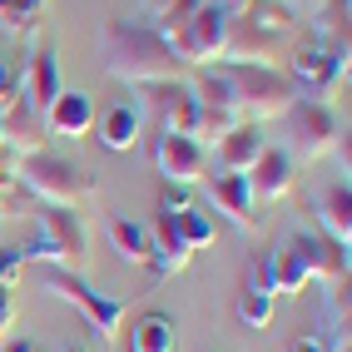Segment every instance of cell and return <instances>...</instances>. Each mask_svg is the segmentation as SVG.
I'll use <instances>...</instances> for the list:
<instances>
[{
	"label": "cell",
	"instance_id": "obj_1",
	"mask_svg": "<svg viewBox=\"0 0 352 352\" xmlns=\"http://www.w3.org/2000/svg\"><path fill=\"white\" fill-rule=\"evenodd\" d=\"M100 60L114 80L124 85H169L184 80V65L169 55V45L154 35V25L144 20H109L100 30Z\"/></svg>",
	"mask_w": 352,
	"mask_h": 352
},
{
	"label": "cell",
	"instance_id": "obj_2",
	"mask_svg": "<svg viewBox=\"0 0 352 352\" xmlns=\"http://www.w3.org/2000/svg\"><path fill=\"white\" fill-rule=\"evenodd\" d=\"M208 69H214L233 120H243V124L278 120V114H288V104L298 100V85L288 80V69H278V65H208Z\"/></svg>",
	"mask_w": 352,
	"mask_h": 352
},
{
	"label": "cell",
	"instance_id": "obj_3",
	"mask_svg": "<svg viewBox=\"0 0 352 352\" xmlns=\"http://www.w3.org/2000/svg\"><path fill=\"white\" fill-rule=\"evenodd\" d=\"M10 179H15V189H25L40 204H55V208H75V204H85L95 194V179H89L80 164H69L65 154H50V149L20 154L10 164Z\"/></svg>",
	"mask_w": 352,
	"mask_h": 352
},
{
	"label": "cell",
	"instance_id": "obj_4",
	"mask_svg": "<svg viewBox=\"0 0 352 352\" xmlns=\"http://www.w3.org/2000/svg\"><path fill=\"white\" fill-rule=\"evenodd\" d=\"M40 239L30 248H20L25 263H45V268H65V273H80L85 268V223L75 208H55V204H40Z\"/></svg>",
	"mask_w": 352,
	"mask_h": 352
},
{
	"label": "cell",
	"instance_id": "obj_5",
	"mask_svg": "<svg viewBox=\"0 0 352 352\" xmlns=\"http://www.w3.org/2000/svg\"><path fill=\"white\" fill-rule=\"evenodd\" d=\"M40 283H45V293L50 298H60V302H69L80 318H85V327L95 333L100 342H109V338H120V327H124V302L120 298H104V293H95L85 283V273H65V268H45L40 273Z\"/></svg>",
	"mask_w": 352,
	"mask_h": 352
},
{
	"label": "cell",
	"instance_id": "obj_6",
	"mask_svg": "<svg viewBox=\"0 0 352 352\" xmlns=\"http://www.w3.org/2000/svg\"><path fill=\"white\" fill-rule=\"evenodd\" d=\"M293 40H298V35H293ZM288 80L298 85V95L333 104V95L347 85V45H327V40H318V35L298 40V45H293V69H288Z\"/></svg>",
	"mask_w": 352,
	"mask_h": 352
},
{
	"label": "cell",
	"instance_id": "obj_7",
	"mask_svg": "<svg viewBox=\"0 0 352 352\" xmlns=\"http://www.w3.org/2000/svg\"><path fill=\"white\" fill-rule=\"evenodd\" d=\"M288 144L283 154L293 164H313L322 154H333V144L342 139V120H338V109L333 104H322V100H308V95H298L288 104Z\"/></svg>",
	"mask_w": 352,
	"mask_h": 352
},
{
	"label": "cell",
	"instance_id": "obj_8",
	"mask_svg": "<svg viewBox=\"0 0 352 352\" xmlns=\"http://www.w3.org/2000/svg\"><path fill=\"white\" fill-rule=\"evenodd\" d=\"M253 278H258L273 298H288V293L313 288V233L293 228L288 239L268 253V263H263V258L253 263Z\"/></svg>",
	"mask_w": 352,
	"mask_h": 352
},
{
	"label": "cell",
	"instance_id": "obj_9",
	"mask_svg": "<svg viewBox=\"0 0 352 352\" xmlns=\"http://www.w3.org/2000/svg\"><path fill=\"white\" fill-rule=\"evenodd\" d=\"M154 164L174 189H189V184H204V174H208V149L189 134H159Z\"/></svg>",
	"mask_w": 352,
	"mask_h": 352
},
{
	"label": "cell",
	"instance_id": "obj_10",
	"mask_svg": "<svg viewBox=\"0 0 352 352\" xmlns=\"http://www.w3.org/2000/svg\"><path fill=\"white\" fill-rule=\"evenodd\" d=\"M283 45H288V40L258 30L248 15H233V20H228V35H223V55H219V65H278Z\"/></svg>",
	"mask_w": 352,
	"mask_h": 352
},
{
	"label": "cell",
	"instance_id": "obj_11",
	"mask_svg": "<svg viewBox=\"0 0 352 352\" xmlns=\"http://www.w3.org/2000/svg\"><path fill=\"white\" fill-rule=\"evenodd\" d=\"M60 89H65V80H60V60H55V50H50V45H35L30 60H25V69H20V104L45 120V109L55 104Z\"/></svg>",
	"mask_w": 352,
	"mask_h": 352
},
{
	"label": "cell",
	"instance_id": "obj_12",
	"mask_svg": "<svg viewBox=\"0 0 352 352\" xmlns=\"http://www.w3.org/2000/svg\"><path fill=\"white\" fill-rule=\"evenodd\" d=\"M204 189H208V204H214L233 228H243V233L258 228V204H253V194H248V179H243V174L208 169V174H204Z\"/></svg>",
	"mask_w": 352,
	"mask_h": 352
},
{
	"label": "cell",
	"instance_id": "obj_13",
	"mask_svg": "<svg viewBox=\"0 0 352 352\" xmlns=\"http://www.w3.org/2000/svg\"><path fill=\"white\" fill-rule=\"evenodd\" d=\"M243 179H248V194H253V204L263 208V204H278V199H288V194H293L298 164H293L283 149H268V144H263L258 164H253V169H248Z\"/></svg>",
	"mask_w": 352,
	"mask_h": 352
},
{
	"label": "cell",
	"instance_id": "obj_14",
	"mask_svg": "<svg viewBox=\"0 0 352 352\" xmlns=\"http://www.w3.org/2000/svg\"><path fill=\"white\" fill-rule=\"evenodd\" d=\"M228 20H233V10H223L219 0H199V10L189 15V45H194V69H204V65H219V55H223V35H228Z\"/></svg>",
	"mask_w": 352,
	"mask_h": 352
},
{
	"label": "cell",
	"instance_id": "obj_15",
	"mask_svg": "<svg viewBox=\"0 0 352 352\" xmlns=\"http://www.w3.org/2000/svg\"><path fill=\"white\" fill-rule=\"evenodd\" d=\"M313 214H318L322 239H333L338 248H352V189H347V179L322 184L313 194Z\"/></svg>",
	"mask_w": 352,
	"mask_h": 352
},
{
	"label": "cell",
	"instance_id": "obj_16",
	"mask_svg": "<svg viewBox=\"0 0 352 352\" xmlns=\"http://www.w3.org/2000/svg\"><path fill=\"white\" fill-rule=\"evenodd\" d=\"M144 228H149V268L159 278H174V273H184V268L194 263V248L179 239V228H174V219L164 214V208H159Z\"/></svg>",
	"mask_w": 352,
	"mask_h": 352
},
{
	"label": "cell",
	"instance_id": "obj_17",
	"mask_svg": "<svg viewBox=\"0 0 352 352\" xmlns=\"http://www.w3.org/2000/svg\"><path fill=\"white\" fill-rule=\"evenodd\" d=\"M95 104H89V95H80V89H60L55 104L45 109V134H65V139H85L89 129H95Z\"/></svg>",
	"mask_w": 352,
	"mask_h": 352
},
{
	"label": "cell",
	"instance_id": "obj_18",
	"mask_svg": "<svg viewBox=\"0 0 352 352\" xmlns=\"http://www.w3.org/2000/svg\"><path fill=\"white\" fill-rule=\"evenodd\" d=\"M258 154H263V134H258V124H233L219 144H214V169L223 174H248Z\"/></svg>",
	"mask_w": 352,
	"mask_h": 352
},
{
	"label": "cell",
	"instance_id": "obj_19",
	"mask_svg": "<svg viewBox=\"0 0 352 352\" xmlns=\"http://www.w3.org/2000/svg\"><path fill=\"white\" fill-rule=\"evenodd\" d=\"M0 134H6V149H15V159H20V154H40V149H50L45 120H40V114H30L20 100H15L6 114H0Z\"/></svg>",
	"mask_w": 352,
	"mask_h": 352
},
{
	"label": "cell",
	"instance_id": "obj_20",
	"mask_svg": "<svg viewBox=\"0 0 352 352\" xmlns=\"http://www.w3.org/2000/svg\"><path fill=\"white\" fill-rule=\"evenodd\" d=\"M95 129H100V144H104V149L124 154V149L139 144V134H144V120H139V109H134V104H114V109H104V120H95Z\"/></svg>",
	"mask_w": 352,
	"mask_h": 352
},
{
	"label": "cell",
	"instance_id": "obj_21",
	"mask_svg": "<svg viewBox=\"0 0 352 352\" xmlns=\"http://www.w3.org/2000/svg\"><path fill=\"white\" fill-rule=\"evenodd\" d=\"M179 333L169 313H139L129 322V352H174Z\"/></svg>",
	"mask_w": 352,
	"mask_h": 352
},
{
	"label": "cell",
	"instance_id": "obj_22",
	"mask_svg": "<svg viewBox=\"0 0 352 352\" xmlns=\"http://www.w3.org/2000/svg\"><path fill=\"white\" fill-rule=\"evenodd\" d=\"M239 15H248L258 30H268V35H278V40H293L298 25H302V15L288 6V0H248Z\"/></svg>",
	"mask_w": 352,
	"mask_h": 352
},
{
	"label": "cell",
	"instance_id": "obj_23",
	"mask_svg": "<svg viewBox=\"0 0 352 352\" xmlns=\"http://www.w3.org/2000/svg\"><path fill=\"white\" fill-rule=\"evenodd\" d=\"M109 243H114V253L124 258V263H134V268H144L149 263V228L139 223V219H109Z\"/></svg>",
	"mask_w": 352,
	"mask_h": 352
},
{
	"label": "cell",
	"instance_id": "obj_24",
	"mask_svg": "<svg viewBox=\"0 0 352 352\" xmlns=\"http://www.w3.org/2000/svg\"><path fill=\"white\" fill-rule=\"evenodd\" d=\"M164 214L174 219V228H179V239L189 243L194 253H199V248H208V243L219 239V228H214V219H208V214H204L199 204H184V208H164Z\"/></svg>",
	"mask_w": 352,
	"mask_h": 352
},
{
	"label": "cell",
	"instance_id": "obj_25",
	"mask_svg": "<svg viewBox=\"0 0 352 352\" xmlns=\"http://www.w3.org/2000/svg\"><path fill=\"white\" fill-rule=\"evenodd\" d=\"M347 278V248L313 233V283H342Z\"/></svg>",
	"mask_w": 352,
	"mask_h": 352
},
{
	"label": "cell",
	"instance_id": "obj_26",
	"mask_svg": "<svg viewBox=\"0 0 352 352\" xmlns=\"http://www.w3.org/2000/svg\"><path fill=\"white\" fill-rule=\"evenodd\" d=\"M273 308H278V298L258 283V278H248L243 293H239V318H243L248 327H268V322H273Z\"/></svg>",
	"mask_w": 352,
	"mask_h": 352
},
{
	"label": "cell",
	"instance_id": "obj_27",
	"mask_svg": "<svg viewBox=\"0 0 352 352\" xmlns=\"http://www.w3.org/2000/svg\"><path fill=\"white\" fill-rule=\"evenodd\" d=\"M45 15V0H0V30L10 35H35Z\"/></svg>",
	"mask_w": 352,
	"mask_h": 352
},
{
	"label": "cell",
	"instance_id": "obj_28",
	"mask_svg": "<svg viewBox=\"0 0 352 352\" xmlns=\"http://www.w3.org/2000/svg\"><path fill=\"white\" fill-rule=\"evenodd\" d=\"M322 313H327V322H333V333L347 338V322H352V313H347V278L342 283H322Z\"/></svg>",
	"mask_w": 352,
	"mask_h": 352
},
{
	"label": "cell",
	"instance_id": "obj_29",
	"mask_svg": "<svg viewBox=\"0 0 352 352\" xmlns=\"http://www.w3.org/2000/svg\"><path fill=\"white\" fill-rule=\"evenodd\" d=\"M20 278H25V258H20V248H0V288L15 293Z\"/></svg>",
	"mask_w": 352,
	"mask_h": 352
},
{
	"label": "cell",
	"instance_id": "obj_30",
	"mask_svg": "<svg viewBox=\"0 0 352 352\" xmlns=\"http://www.w3.org/2000/svg\"><path fill=\"white\" fill-rule=\"evenodd\" d=\"M15 100H20V69L0 60V114H6Z\"/></svg>",
	"mask_w": 352,
	"mask_h": 352
},
{
	"label": "cell",
	"instance_id": "obj_31",
	"mask_svg": "<svg viewBox=\"0 0 352 352\" xmlns=\"http://www.w3.org/2000/svg\"><path fill=\"white\" fill-rule=\"evenodd\" d=\"M333 342H342V338H318V333H308V338H298L288 352H333Z\"/></svg>",
	"mask_w": 352,
	"mask_h": 352
},
{
	"label": "cell",
	"instance_id": "obj_32",
	"mask_svg": "<svg viewBox=\"0 0 352 352\" xmlns=\"http://www.w3.org/2000/svg\"><path fill=\"white\" fill-rule=\"evenodd\" d=\"M15 194H20V189H15V179H10V169H0V219L10 214V204H15Z\"/></svg>",
	"mask_w": 352,
	"mask_h": 352
},
{
	"label": "cell",
	"instance_id": "obj_33",
	"mask_svg": "<svg viewBox=\"0 0 352 352\" xmlns=\"http://www.w3.org/2000/svg\"><path fill=\"white\" fill-rule=\"evenodd\" d=\"M10 322H15V298H10L6 288H0V338L10 333Z\"/></svg>",
	"mask_w": 352,
	"mask_h": 352
},
{
	"label": "cell",
	"instance_id": "obj_34",
	"mask_svg": "<svg viewBox=\"0 0 352 352\" xmlns=\"http://www.w3.org/2000/svg\"><path fill=\"white\" fill-rule=\"evenodd\" d=\"M169 6H174V0H139V15H144V25H154V20L169 10Z\"/></svg>",
	"mask_w": 352,
	"mask_h": 352
},
{
	"label": "cell",
	"instance_id": "obj_35",
	"mask_svg": "<svg viewBox=\"0 0 352 352\" xmlns=\"http://www.w3.org/2000/svg\"><path fill=\"white\" fill-rule=\"evenodd\" d=\"M288 6H293V10H298V15H313V10H318V6H322V0H288Z\"/></svg>",
	"mask_w": 352,
	"mask_h": 352
},
{
	"label": "cell",
	"instance_id": "obj_36",
	"mask_svg": "<svg viewBox=\"0 0 352 352\" xmlns=\"http://www.w3.org/2000/svg\"><path fill=\"white\" fill-rule=\"evenodd\" d=\"M6 352H40L30 338H15V342H6Z\"/></svg>",
	"mask_w": 352,
	"mask_h": 352
},
{
	"label": "cell",
	"instance_id": "obj_37",
	"mask_svg": "<svg viewBox=\"0 0 352 352\" xmlns=\"http://www.w3.org/2000/svg\"><path fill=\"white\" fill-rule=\"evenodd\" d=\"M333 352H352V342H347V338H342V342H333Z\"/></svg>",
	"mask_w": 352,
	"mask_h": 352
},
{
	"label": "cell",
	"instance_id": "obj_38",
	"mask_svg": "<svg viewBox=\"0 0 352 352\" xmlns=\"http://www.w3.org/2000/svg\"><path fill=\"white\" fill-rule=\"evenodd\" d=\"M0 149H6V134H0Z\"/></svg>",
	"mask_w": 352,
	"mask_h": 352
},
{
	"label": "cell",
	"instance_id": "obj_39",
	"mask_svg": "<svg viewBox=\"0 0 352 352\" xmlns=\"http://www.w3.org/2000/svg\"><path fill=\"white\" fill-rule=\"evenodd\" d=\"M69 352H85V347H69Z\"/></svg>",
	"mask_w": 352,
	"mask_h": 352
}]
</instances>
